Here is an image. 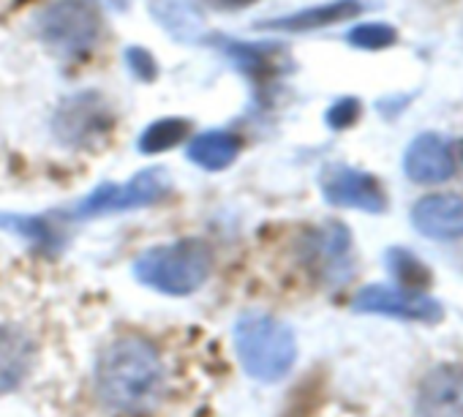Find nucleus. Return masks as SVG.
Returning a JSON list of instances; mask_svg holds the SVG:
<instances>
[{"label": "nucleus", "instance_id": "nucleus-1", "mask_svg": "<svg viewBox=\"0 0 463 417\" xmlns=\"http://www.w3.org/2000/svg\"><path fill=\"white\" fill-rule=\"evenodd\" d=\"M96 393L115 414H153L164 395V363L158 349L137 336L107 344L96 360Z\"/></svg>", "mask_w": 463, "mask_h": 417}, {"label": "nucleus", "instance_id": "nucleus-2", "mask_svg": "<svg viewBox=\"0 0 463 417\" xmlns=\"http://www.w3.org/2000/svg\"><path fill=\"white\" fill-rule=\"evenodd\" d=\"M210 270L213 249L199 238H180L175 243L147 249L134 262L137 281L169 298L194 295L204 287Z\"/></svg>", "mask_w": 463, "mask_h": 417}, {"label": "nucleus", "instance_id": "nucleus-3", "mask_svg": "<svg viewBox=\"0 0 463 417\" xmlns=\"http://www.w3.org/2000/svg\"><path fill=\"white\" fill-rule=\"evenodd\" d=\"M243 371L257 382L284 379L298 360V341L287 322L268 314H243L232 330Z\"/></svg>", "mask_w": 463, "mask_h": 417}, {"label": "nucleus", "instance_id": "nucleus-4", "mask_svg": "<svg viewBox=\"0 0 463 417\" xmlns=\"http://www.w3.org/2000/svg\"><path fill=\"white\" fill-rule=\"evenodd\" d=\"M169 188H172L169 172L164 166H150L126 183H101L99 188H93L88 196L77 202L71 216L85 222V219H99L109 213L139 211V207H150L161 202L169 194Z\"/></svg>", "mask_w": 463, "mask_h": 417}, {"label": "nucleus", "instance_id": "nucleus-5", "mask_svg": "<svg viewBox=\"0 0 463 417\" xmlns=\"http://www.w3.org/2000/svg\"><path fill=\"white\" fill-rule=\"evenodd\" d=\"M39 33L55 52L77 58L96 44L101 17L88 0H58L39 17Z\"/></svg>", "mask_w": 463, "mask_h": 417}, {"label": "nucleus", "instance_id": "nucleus-6", "mask_svg": "<svg viewBox=\"0 0 463 417\" xmlns=\"http://www.w3.org/2000/svg\"><path fill=\"white\" fill-rule=\"evenodd\" d=\"M115 128V115L109 101L96 90H82L66 99L52 120V131L63 145L71 147H93Z\"/></svg>", "mask_w": 463, "mask_h": 417}, {"label": "nucleus", "instance_id": "nucleus-7", "mask_svg": "<svg viewBox=\"0 0 463 417\" xmlns=\"http://www.w3.org/2000/svg\"><path fill=\"white\" fill-rule=\"evenodd\" d=\"M354 311L360 314H384L398 319H414V322H439L444 317V308L439 300L403 289V287H387V284H371L357 292Z\"/></svg>", "mask_w": 463, "mask_h": 417}, {"label": "nucleus", "instance_id": "nucleus-8", "mask_svg": "<svg viewBox=\"0 0 463 417\" xmlns=\"http://www.w3.org/2000/svg\"><path fill=\"white\" fill-rule=\"evenodd\" d=\"M325 199L335 207H357L365 213H382L387 207V196L379 180L368 172L349 166H330L322 177Z\"/></svg>", "mask_w": 463, "mask_h": 417}, {"label": "nucleus", "instance_id": "nucleus-9", "mask_svg": "<svg viewBox=\"0 0 463 417\" xmlns=\"http://www.w3.org/2000/svg\"><path fill=\"white\" fill-rule=\"evenodd\" d=\"M417 417H463V365L444 363L422 376Z\"/></svg>", "mask_w": 463, "mask_h": 417}, {"label": "nucleus", "instance_id": "nucleus-10", "mask_svg": "<svg viewBox=\"0 0 463 417\" xmlns=\"http://www.w3.org/2000/svg\"><path fill=\"white\" fill-rule=\"evenodd\" d=\"M303 262L327 281H346L349 276V232L341 224H327L306 235L300 246Z\"/></svg>", "mask_w": 463, "mask_h": 417}, {"label": "nucleus", "instance_id": "nucleus-11", "mask_svg": "<svg viewBox=\"0 0 463 417\" xmlns=\"http://www.w3.org/2000/svg\"><path fill=\"white\" fill-rule=\"evenodd\" d=\"M411 224L430 241H455L463 235V196L458 194H430L422 196L414 211Z\"/></svg>", "mask_w": 463, "mask_h": 417}, {"label": "nucleus", "instance_id": "nucleus-12", "mask_svg": "<svg viewBox=\"0 0 463 417\" xmlns=\"http://www.w3.org/2000/svg\"><path fill=\"white\" fill-rule=\"evenodd\" d=\"M36 360L33 336L17 322H0V395L17 390Z\"/></svg>", "mask_w": 463, "mask_h": 417}, {"label": "nucleus", "instance_id": "nucleus-13", "mask_svg": "<svg viewBox=\"0 0 463 417\" xmlns=\"http://www.w3.org/2000/svg\"><path fill=\"white\" fill-rule=\"evenodd\" d=\"M403 169L414 183L433 185V183H444L452 177L455 161H452L449 145L439 134H420L406 147Z\"/></svg>", "mask_w": 463, "mask_h": 417}, {"label": "nucleus", "instance_id": "nucleus-14", "mask_svg": "<svg viewBox=\"0 0 463 417\" xmlns=\"http://www.w3.org/2000/svg\"><path fill=\"white\" fill-rule=\"evenodd\" d=\"M363 12L360 0H333V4L325 6H311L287 17H276L268 23H257V31H279V33H308V31H319L344 20H352Z\"/></svg>", "mask_w": 463, "mask_h": 417}, {"label": "nucleus", "instance_id": "nucleus-15", "mask_svg": "<svg viewBox=\"0 0 463 417\" xmlns=\"http://www.w3.org/2000/svg\"><path fill=\"white\" fill-rule=\"evenodd\" d=\"M218 47L229 55L254 85H265L279 77L281 61H284V47L279 44H241V42H218Z\"/></svg>", "mask_w": 463, "mask_h": 417}, {"label": "nucleus", "instance_id": "nucleus-16", "mask_svg": "<svg viewBox=\"0 0 463 417\" xmlns=\"http://www.w3.org/2000/svg\"><path fill=\"white\" fill-rule=\"evenodd\" d=\"M241 137L232 131H204L199 134L191 145H188V158L207 169V172H221L226 166H232L241 156Z\"/></svg>", "mask_w": 463, "mask_h": 417}, {"label": "nucleus", "instance_id": "nucleus-17", "mask_svg": "<svg viewBox=\"0 0 463 417\" xmlns=\"http://www.w3.org/2000/svg\"><path fill=\"white\" fill-rule=\"evenodd\" d=\"M153 20L177 42H199L204 36L202 14L191 0H150Z\"/></svg>", "mask_w": 463, "mask_h": 417}, {"label": "nucleus", "instance_id": "nucleus-18", "mask_svg": "<svg viewBox=\"0 0 463 417\" xmlns=\"http://www.w3.org/2000/svg\"><path fill=\"white\" fill-rule=\"evenodd\" d=\"M0 230H6L23 241H28L33 249L55 257L63 251L66 238L63 232L47 219V216H20V213H0Z\"/></svg>", "mask_w": 463, "mask_h": 417}, {"label": "nucleus", "instance_id": "nucleus-19", "mask_svg": "<svg viewBox=\"0 0 463 417\" xmlns=\"http://www.w3.org/2000/svg\"><path fill=\"white\" fill-rule=\"evenodd\" d=\"M191 131V120L185 118H161L156 123H150L142 137H139V153L145 156H156V153H166L172 147H177Z\"/></svg>", "mask_w": 463, "mask_h": 417}, {"label": "nucleus", "instance_id": "nucleus-20", "mask_svg": "<svg viewBox=\"0 0 463 417\" xmlns=\"http://www.w3.org/2000/svg\"><path fill=\"white\" fill-rule=\"evenodd\" d=\"M387 268L398 281H403V289H411V292H417L420 287H425L430 281V270L414 254H409L403 249L387 251Z\"/></svg>", "mask_w": 463, "mask_h": 417}, {"label": "nucleus", "instance_id": "nucleus-21", "mask_svg": "<svg viewBox=\"0 0 463 417\" xmlns=\"http://www.w3.org/2000/svg\"><path fill=\"white\" fill-rule=\"evenodd\" d=\"M346 42L357 50H368V52H376V50H387L398 42V33L395 28L384 25V23H363L357 28H352L346 33Z\"/></svg>", "mask_w": 463, "mask_h": 417}, {"label": "nucleus", "instance_id": "nucleus-22", "mask_svg": "<svg viewBox=\"0 0 463 417\" xmlns=\"http://www.w3.org/2000/svg\"><path fill=\"white\" fill-rule=\"evenodd\" d=\"M126 63L131 69V74L142 82H153L156 74H158V66H156V58L145 50V47H128L126 50Z\"/></svg>", "mask_w": 463, "mask_h": 417}, {"label": "nucleus", "instance_id": "nucleus-23", "mask_svg": "<svg viewBox=\"0 0 463 417\" xmlns=\"http://www.w3.org/2000/svg\"><path fill=\"white\" fill-rule=\"evenodd\" d=\"M325 118H327V126L335 128V131L349 128V126H354L357 118H360V101H357V99H341V101H335V104L327 109Z\"/></svg>", "mask_w": 463, "mask_h": 417}, {"label": "nucleus", "instance_id": "nucleus-24", "mask_svg": "<svg viewBox=\"0 0 463 417\" xmlns=\"http://www.w3.org/2000/svg\"><path fill=\"white\" fill-rule=\"evenodd\" d=\"M210 9H218V12H241V9H249L257 0H204Z\"/></svg>", "mask_w": 463, "mask_h": 417}]
</instances>
